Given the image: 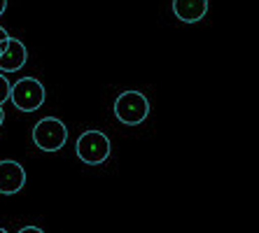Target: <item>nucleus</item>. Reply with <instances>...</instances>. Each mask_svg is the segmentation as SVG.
<instances>
[{
	"label": "nucleus",
	"mask_w": 259,
	"mask_h": 233,
	"mask_svg": "<svg viewBox=\"0 0 259 233\" xmlns=\"http://www.w3.org/2000/svg\"><path fill=\"white\" fill-rule=\"evenodd\" d=\"M7 37H10V33H7V30H5V28H0V42H5V40H7Z\"/></svg>",
	"instance_id": "obj_10"
},
{
	"label": "nucleus",
	"mask_w": 259,
	"mask_h": 233,
	"mask_svg": "<svg viewBox=\"0 0 259 233\" xmlns=\"http://www.w3.org/2000/svg\"><path fill=\"white\" fill-rule=\"evenodd\" d=\"M19 233H45L40 226H24V228H19Z\"/></svg>",
	"instance_id": "obj_9"
},
{
	"label": "nucleus",
	"mask_w": 259,
	"mask_h": 233,
	"mask_svg": "<svg viewBox=\"0 0 259 233\" xmlns=\"http://www.w3.org/2000/svg\"><path fill=\"white\" fill-rule=\"evenodd\" d=\"M173 14L182 24H196L208 14V0H173Z\"/></svg>",
	"instance_id": "obj_7"
},
{
	"label": "nucleus",
	"mask_w": 259,
	"mask_h": 233,
	"mask_svg": "<svg viewBox=\"0 0 259 233\" xmlns=\"http://www.w3.org/2000/svg\"><path fill=\"white\" fill-rule=\"evenodd\" d=\"M10 89H12V84L7 82V77L0 72V108L5 105L7 101H10Z\"/></svg>",
	"instance_id": "obj_8"
},
{
	"label": "nucleus",
	"mask_w": 259,
	"mask_h": 233,
	"mask_svg": "<svg viewBox=\"0 0 259 233\" xmlns=\"http://www.w3.org/2000/svg\"><path fill=\"white\" fill-rule=\"evenodd\" d=\"M33 143L42 152H59L68 143L66 124L56 117H45L33 126Z\"/></svg>",
	"instance_id": "obj_4"
},
{
	"label": "nucleus",
	"mask_w": 259,
	"mask_h": 233,
	"mask_svg": "<svg viewBox=\"0 0 259 233\" xmlns=\"http://www.w3.org/2000/svg\"><path fill=\"white\" fill-rule=\"evenodd\" d=\"M75 152H77L79 161L87 163V166H101V163L108 161L110 156V137L103 131L89 128V131H84L77 137Z\"/></svg>",
	"instance_id": "obj_1"
},
{
	"label": "nucleus",
	"mask_w": 259,
	"mask_h": 233,
	"mask_svg": "<svg viewBox=\"0 0 259 233\" xmlns=\"http://www.w3.org/2000/svg\"><path fill=\"white\" fill-rule=\"evenodd\" d=\"M0 233H7V231H5V228H3V226H0Z\"/></svg>",
	"instance_id": "obj_13"
},
{
	"label": "nucleus",
	"mask_w": 259,
	"mask_h": 233,
	"mask_svg": "<svg viewBox=\"0 0 259 233\" xmlns=\"http://www.w3.org/2000/svg\"><path fill=\"white\" fill-rule=\"evenodd\" d=\"M3 121H5V110L0 108V126H3Z\"/></svg>",
	"instance_id": "obj_12"
},
{
	"label": "nucleus",
	"mask_w": 259,
	"mask_h": 233,
	"mask_svg": "<svg viewBox=\"0 0 259 233\" xmlns=\"http://www.w3.org/2000/svg\"><path fill=\"white\" fill-rule=\"evenodd\" d=\"M24 184H26V170L21 163L12 161V159L0 161V194L14 196V194L24 189Z\"/></svg>",
	"instance_id": "obj_5"
},
{
	"label": "nucleus",
	"mask_w": 259,
	"mask_h": 233,
	"mask_svg": "<svg viewBox=\"0 0 259 233\" xmlns=\"http://www.w3.org/2000/svg\"><path fill=\"white\" fill-rule=\"evenodd\" d=\"M7 10V0H0V17H3V12Z\"/></svg>",
	"instance_id": "obj_11"
},
{
	"label": "nucleus",
	"mask_w": 259,
	"mask_h": 233,
	"mask_svg": "<svg viewBox=\"0 0 259 233\" xmlns=\"http://www.w3.org/2000/svg\"><path fill=\"white\" fill-rule=\"evenodd\" d=\"M150 114V101L140 91H121L115 98V117L126 126H138Z\"/></svg>",
	"instance_id": "obj_2"
},
{
	"label": "nucleus",
	"mask_w": 259,
	"mask_h": 233,
	"mask_svg": "<svg viewBox=\"0 0 259 233\" xmlns=\"http://www.w3.org/2000/svg\"><path fill=\"white\" fill-rule=\"evenodd\" d=\"M28 61V52L26 44L17 37L7 40V49L0 54V72H17L24 68V63Z\"/></svg>",
	"instance_id": "obj_6"
},
{
	"label": "nucleus",
	"mask_w": 259,
	"mask_h": 233,
	"mask_svg": "<svg viewBox=\"0 0 259 233\" xmlns=\"http://www.w3.org/2000/svg\"><path fill=\"white\" fill-rule=\"evenodd\" d=\"M45 98H47V91L40 84V79H35V77H21L10 89V101L21 112H35V110H40Z\"/></svg>",
	"instance_id": "obj_3"
}]
</instances>
